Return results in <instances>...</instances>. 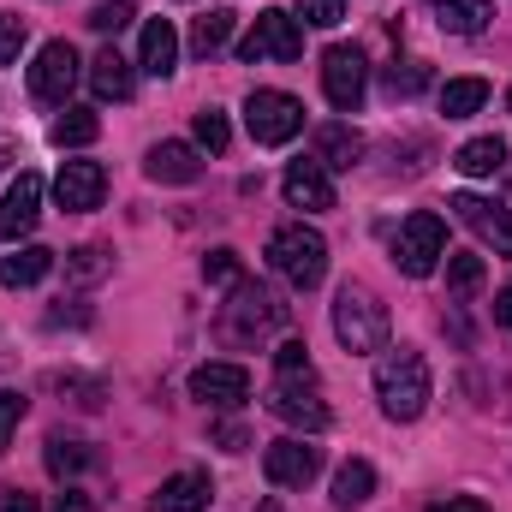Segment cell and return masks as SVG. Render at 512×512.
Returning <instances> with one entry per match:
<instances>
[{
	"label": "cell",
	"mask_w": 512,
	"mask_h": 512,
	"mask_svg": "<svg viewBox=\"0 0 512 512\" xmlns=\"http://www.w3.org/2000/svg\"><path fill=\"white\" fill-rule=\"evenodd\" d=\"M358 155H364V137L352 126H322L316 131V161H322L328 173H334V167H340V173L358 167Z\"/></svg>",
	"instance_id": "obj_22"
},
{
	"label": "cell",
	"mask_w": 512,
	"mask_h": 512,
	"mask_svg": "<svg viewBox=\"0 0 512 512\" xmlns=\"http://www.w3.org/2000/svg\"><path fill=\"white\" fill-rule=\"evenodd\" d=\"M286 304L268 292V286H256V280H239L233 286V304H221V334L233 340V346H251L262 334H274V328H286Z\"/></svg>",
	"instance_id": "obj_4"
},
{
	"label": "cell",
	"mask_w": 512,
	"mask_h": 512,
	"mask_svg": "<svg viewBox=\"0 0 512 512\" xmlns=\"http://www.w3.org/2000/svg\"><path fill=\"white\" fill-rule=\"evenodd\" d=\"M268 268H274L280 280H292L298 292H310V286H322V274H328V239H322L316 227L292 221V227H280V233L268 239Z\"/></svg>",
	"instance_id": "obj_2"
},
{
	"label": "cell",
	"mask_w": 512,
	"mask_h": 512,
	"mask_svg": "<svg viewBox=\"0 0 512 512\" xmlns=\"http://www.w3.org/2000/svg\"><path fill=\"white\" fill-rule=\"evenodd\" d=\"M298 24H310V30H334L340 18H346V0H298V12H292Z\"/></svg>",
	"instance_id": "obj_35"
},
{
	"label": "cell",
	"mask_w": 512,
	"mask_h": 512,
	"mask_svg": "<svg viewBox=\"0 0 512 512\" xmlns=\"http://www.w3.org/2000/svg\"><path fill=\"white\" fill-rule=\"evenodd\" d=\"M262 471H268V483H274V489H304V483L322 471V453H316V447H304L298 435H286V441H274V447L262 453Z\"/></svg>",
	"instance_id": "obj_12"
},
{
	"label": "cell",
	"mask_w": 512,
	"mask_h": 512,
	"mask_svg": "<svg viewBox=\"0 0 512 512\" xmlns=\"http://www.w3.org/2000/svg\"><path fill=\"white\" fill-rule=\"evenodd\" d=\"M483 102H489V84H483V78H453V84L441 90V114H447V120H471Z\"/></svg>",
	"instance_id": "obj_26"
},
{
	"label": "cell",
	"mask_w": 512,
	"mask_h": 512,
	"mask_svg": "<svg viewBox=\"0 0 512 512\" xmlns=\"http://www.w3.org/2000/svg\"><path fill=\"white\" fill-rule=\"evenodd\" d=\"M507 108H512V90H507Z\"/></svg>",
	"instance_id": "obj_47"
},
{
	"label": "cell",
	"mask_w": 512,
	"mask_h": 512,
	"mask_svg": "<svg viewBox=\"0 0 512 512\" xmlns=\"http://www.w3.org/2000/svg\"><path fill=\"white\" fill-rule=\"evenodd\" d=\"M227 42H233V12H227V6L209 12V18H197V30H191V54L209 60V54H221Z\"/></svg>",
	"instance_id": "obj_28"
},
{
	"label": "cell",
	"mask_w": 512,
	"mask_h": 512,
	"mask_svg": "<svg viewBox=\"0 0 512 512\" xmlns=\"http://www.w3.org/2000/svg\"><path fill=\"white\" fill-rule=\"evenodd\" d=\"M126 24H131V6H126V0H102V6L90 12V30H102V36H120Z\"/></svg>",
	"instance_id": "obj_37"
},
{
	"label": "cell",
	"mask_w": 512,
	"mask_h": 512,
	"mask_svg": "<svg viewBox=\"0 0 512 512\" xmlns=\"http://www.w3.org/2000/svg\"><path fill=\"white\" fill-rule=\"evenodd\" d=\"M96 131H102V120H96L90 108H66V114L48 126V137H54L60 149H84V143H96Z\"/></svg>",
	"instance_id": "obj_27"
},
{
	"label": "cell",
	"mask_w": 512,
	"mask_h": 512,
	"mask_svg": "<svg viewBox=\"0 0 512 512\" xmlns=\"http://www.w3.org/2000/svg\"><path fill=\"white\" fill-rule=\"evenodd\" d=\"M54 512H96V507H90V495H78V489H66V495L54 501Z\"/></svg>",
	"instance_id": "obj_42"
},
{
	"label": "cell",
	"mask_w": 512,
	"mask_h": 512,
	"mask_svg": "<svg viewBox=\"0 0 512 512\" xmlns=\"http://www.w3.org/2000/svg\"><path fill=\"white\" fill-rule=\"evenodd\" d=\"M280 191H286V203L292 209H304V215H322V209H334V173L310 155V161H292L286 167V179H280Z\"/></svg>",
	"instance_id": "obj_11"
},
{
	"label": "cell",
	"mask_w": 512,
	"mask_h": 512,
	"mask_svg": "<svg viewBox=\"0 0 512 512\" xmlns=\"http://www.w3.org/2000/svg\"><path fill=\"white\" fill-rule=\"evenodd\" d=\"M6 161H12V143H6V137H0V173H6Z\"/></svg>",
	"instance_id": "obj_45"
},
{
	"label": "cell",
	"mask_w": 512,
	"mask_h": 512,
	"mask_svg": "<svg viewBox=\"0 0 512 512\" xmlns=\"http://www.w3.org/2000/svg\"><path fill=\"white\" fill-rule=\"evenodd\" d=\"M18 48H24V24L0 12V66H12V60H18Z\"/></svg>",
	"instance_id": "obj_39"
},
{
	"label": "cell",
	"mask_w": 512,
	"mask_h": 512,
	"mask_svg": "<svg viewBox=\"0 0 512 512\" xmlns=\"http://www.w3.org/2000/svg\"><path fill=\"white\" fill-rule=\"evenodd\" d=\"M268 411L280 417V423H292V429H328L334 423V411L310 393V382H274V393H268Z\"/></svg>",
	"instance_id": "obj_15"
},
{
	"label": "cell",
	"mask_w": 512,
	"mask_h": 512,
	"mask_svg": "<svg viewBox=\"0 0 512 512\" xmlns=\"http://www.w3.org/2000/svg\"><path fill=\"white\" fill-rule=\"evenodd\" d=\"M304 54V24L292 12H256L251 36L239 42V60L256 66V60H298Z\"/></svg>",
	"instance_id": "obj_8"
},
{
	"label": "cell",
	"mask_w": 512,
	"mask_h": 512,
	"mask_svg": "<svg viewBox=\"0 0 512 512\" xmlns=\"http://www.w3.org/2000/svg\"><path fill=\"white\" fill-rule=\"evenodd\" d=\"M48 268H54V251H42V245H18L12 256H0V286H6V292L36 286Z\"/></svg>",
	"instance_id": "obj_21"
},
{
	"label": "cell",
	"mask_w": 512,
	"mask_h": 512,
	"mask_svg": "<svg viewBox=\"0 0 512 512\" xmlns=\"http://www.w3.org/2000/svg\"><path fill=\"white\" fill-rule=\"evenodd\" d=\"M84 465H90V453H84L78 441H66V435L48 441V471H54V477H78Z\"/></svg>",
	"instance_id": "obj_34"
},
{
	"label": "cell",
	"mask_w": 512,
	"mask_h": 512,
	"mask_svg": "<svg viewBox=\"0 0 512 512\" xmlns=\"http://www.w3.org/2000/svg\"><path fill=\"white\" fill-rule=\"evenodd\" d=\"M256 512H286V507H280V501H262V507H256Z\"/></svg>",
	"instance_id": "obj_46"
},
{
	"label": "cell",
	"mask_w": 512,
	"mask_h": 512,
	"mask_svg": "<svg viewBox=\"0 0 512 512\" xmlns=\"http://www.w3.org/2000/svg\"><path fill=\"white\" fill-rule=\"evenodd\" d=\"M429 512H489L483 501H471V495H453V501H435Z\"/></svg>",
	"instance_id": "obj_41"
},
{
	"label": "cell",
	"mask_w": 512,
	"mask_h": 512,
	"mask_svg": "<svg viewBox=\"0 0 512 512\" xmlns=\"http://www.w3.org/2000/svg\"><path fill=\"white\" fill-rule=\"evenodd\" d=\"M137 66H143V72H155V78H167V72L179 66V30H173L167 18H149V24H143Z\"/></svg>",
	"instance_id": "obj_19"
},
{
	"label": "cell",
	"mask_w": 512,
	"mask_h": 512,
	"mask_svg": "<svg viewBox=\"0 0 512 512\" xmlns=\"http://www.w3.org/2000/svg\"><path fill=\"white\" fill-rule=\"evenodd\" d=\"M322 90H328V102H334L340 114H358V102H364V90H370V60H364L358 42H334V48L322 54Z\"/></svg>",
	"instance_id": "obj_7"
},
{
	"label": "cell",
	"mask_w": 512,
	"mask_h": 512,
	"mask_svg": "<svg viewBox=\"0 0 512 512\" xmlns=\"http://www.w3.org/2000/svg\"><path fill=\"white\" fill-rule=\"evenodd\" d=\"M24 423V393H12V387H0V453H6V441H12V429Z\"/></svg>",
	"instance_id": "obj_38"
},
{
	"label": "cell",
	"mask_w": 512,
	"mask_h": 512,
	"mask_svg": "<svg viewBox=\"0 0 512 512\" xmlns=\"http://www.w3.org/2000/svg\"><path fill=\"white\" fill-rule=\"evenodd\" d=\"M143 173H149L155 185H197V179H203V155H197L191 143H155V149L143 155Z\"/></svg>",
	"instance_id": "obj_17"
},
{
	"label": "cell",
	"mask_w": 512,
	"mask_h": 512,
	"mask_svg": "<svg viewBox=\"0 0 512 512\" xmlns=\"http://www.w3.org/2000/svg\"><path fill=\"white\" fill-rule=\"evenodd\" d=\"M245 126H251L262 149H280V143H292L304 131V102L286 96V90H251L245 96Z\"/></svg>",
	"instance_id": "obj_5"
},
{
	"label": "cell",
	"mask_w": 512,
	"mask_h": 512,
	"mask_svg": "<svg viewBox=\"0 0 512 512\" xmlns=\"http://www.w3.org/2000/svg\"><path fill=\"white\" fill-rule=\"evenodd\" d=\"M102 274H108V251H102V245H78V251L66 256V280L90 286V280H102Z\"/></svg>",
	"instance_id": "obj_33"
},
{
	"label": "cell",
	"mask_w": 512,
	"mask_h": 512,
	"mask_svg": "<svg viewBox=\"0 0 512 512\" xmlns=\"http://www.w3.org/2000/svg\"><path fill=\"white\" fill-rule=\"evenodd\" d=\"M376 495V465L370 459H346L334 471V507H364Z\"/></svg>",
	"instance_id": "obj_24"
},
{
	"label": "cell",
	"mask_w": 512,
	"mask_h": 512,
	"mask_svg": "<svg viewBox=\"0 0 512 512\" xmlns=\"http://www.w3.org/2000/svg\"><path fill=\"white\" fill-rule=\"evenodd\" d=\"M495 322H501V328H512V286L495 298Z\"/></svg>",
	"instance_id": "obj_43"
},
{
	"label": "cell",
	"mask_w": 512,
	"mask_h": 512,
	"mask_svg": "<svg viewBox=\"0 0 512 512\" xmlns=\"http://www.w3.org/2000/svg\"><path fill=\"white\" fill-rule=\"evenodd\" d=\"M453 167H459L465 179H489V173L507 167V143H501V137H471V143L453 155Z\"/></svg>",
	"instance_id": "obj_23"
},
{
	"label": "cell",
	"mask_w": 512,
	"mask_h": 512,
	"mask_svg": "<svg viewBox=\"0 0 512 512\" xmlns=\"http://www.w3.org/2000/svg\"><path fill=\"white\" fill-rule=\"evenodd\" d=\"M36 221H42V179H36V173H18V179L6 185V197H0V239L18 245Z\"/></svg>",
	"instance_id": "obj_13"
},
{
	"label": "cell",
	"mask_w": 512,
	"mask_h": 512,
	"mask_svg": "<svg viewBox=\"0 0 512 512\" xmlns=\"http://www.w3.org/2000/svg\"><path fill=\"white\" fill-rule=\"evenodd\" d=\"M90 90L102 96V102H126L131 90H137V78H131V60L120 48H102L96 60H90Z\"/></svg>",
	"instance_id": "obj_20"
},
{
	"label": "cell",
	"mask_w": 512,
	"mask_h": 512,
	"mask_svg": "<svg viewBox=\"0 0 512 512\" xmlns=\"http://www.w3.org/2000/svg\"><path fill=\"white\" fill-rule=\"evenodd\" d=\"M423 84H429V66H417V60H393V66H387V96H393V102L417 96Z\"/></svg>",
	"instance_id": "obj_32"
},
{
	"label": "cell",
	"mask_w": 512,
	"mask_h": 512,
	"mask_svg": "<svg viewBox=\"0 0 512 512\" xmlns=\"http://www.w3.org/2000/svg\"><path fill=\"white\" fill-rule=\"evenodd\" d=\"M215 447H227V453H245V447H251L245 423H215Z\"/></svg>",
	"instance_id": "obj_40"
},
{
	"label": "cell",
	"mask_w": 512,
	"mask_h": 512,
	"mask_svg": "<svg viewBox=\"0 0 512 512\" xmlns=\"http://www.w3.org/2000/svg\"><path fill=\"white\" fill-rule=\"evenodd\" d=\"M78 84V48L72 42H42L36 66H30V96L36 102H66Z\"/></svg>",
	"instance_id": "obj_9"
},
{
	"label": "cell",
	"mask_w": 512,
	"mask_h": 512,
	"mask_svg": "<svg viewBox=\"0 0 512 512\" xmlns=\"http://www.w3.org/2000/svg\"><path fill=\"white\" fill-rule=\"evenodd\" d=\"M376 399H382V411L393 423H417L423 405H429V364H423V352H411V346L382 352L376 358Z\"/></svg>",
	"instance_id": "obj_1"
},
{
	"label": "cell",
	"mask_w": 512,
	"mask_h": 512,
	"mask_svg": "<svg viewBox=\"0 0 512 512\" xmlns=\"http://www.w3.org/2000/svg\"><path fill=\"white\" fill-rule=\"evenodd\" d=\"M477 286H483V256H447V292H453V298H471V292H477Z\"/></svg>",
	"instance_id": "obj_31"
},
{
	"label": "cell",
	"mask_w": 512,
	"mask_h": 512,
	"mask_svg": "<svg viewBox=\"0 0 512 512\" xmlns=\"http://www.w3.org/2000/svg\"><path fill=\"white\" fill-rule=\"evenodd\" d=\"M441 256H447V221L429 215V209H417V215L399 227V239H393V262H399V274L423 280V274H435Z\"/></svg>",
	"instance_id": "obj_6"
},
{
	"label": "cell",
	"mask_w": 512,
	"mask_h": 512,
	"mask_svg": "<svg viewBox=\"0 0 512 512\" xmlns=\"http://www.w3.org/2000/svg\"><path fill=\"white\" fill-rule=\"evenodd\" d=\"M0 512H36V501H30V495H6V507Z\"/></svg>",
	"instance_id": "obj_44"
},
{
	"label": "cell",
	"mask_w": 512,
	"mask_h": 512,
	"mask_svg": "<svg viewBox=\"0 0 512 512\" xmlns=\"http://www.w3.org/2000/svg\"><path fill=\"white\" fill-rule=\"evenodd\" d=\"M489 18H495L489 0H441V30L447 36H483Z\"/></svg>",
	"instance_id": "obj_25"
},
{
	"label": "cell",
	"mask_w": 512,
	"mask_h": 512,
	"mask_svg": "<svg viewBox=\"0 0 512 512\" xmlns=\"http://www.w3.org/2000/svg\"><path fill=\"white\" fill-rule=\"evenodd\" d=\"M191 131H197V149H209V155H227V143H233V126H227L221 108H203L191 120Z\"/></svg>",
	"instance_id": "obj_30"
},
{
	"label": "cell",
	"mask_w": 512,
	"mask_h": 512,
	"mask_svg": "<svg viewBox=\"0 0 512 512\" xmlns=\"http://www.w3.org/2000/svg\"><path fill=\"white\" fill-rule=\"evenodd\" d=\"M453 209H459V221L477 233V239H489L501 256H512V209H501V203H483V197H453Z\"/></svg>",
	"instance_id": "obj_16"
},
{
	"label": "cell",
	"mask_w": 512,
	"mask_h": 512,
	"mask_svg": "<svg viewBox=\"0 0 512 512\" xmlns=\"http://www.w3.org/2000/svg\"><path fill=\"white\" fill-rule=\"evenodd\" d=\"M191 399H203V405H215V411H233V405L251 399V370H245V364H203V370L191 376Z\"/></svg>",
	"instance_id": "obj_14"
},
{
	"label": "cell",
	"mask_w": 512,
	"mask_h": 512,
	"mask_svg": "<svg viewBox=\"0 0 512 512\" xmlns=\"http://www.w3.org/2000/svg\"><path fill=\"white\" fill-rule=\"evenodd\" d=\"M203 280H209V286H239V280H245L239 251H209L203 256Z\"/></svg>",
	"instance_id": "obj_36"
},
{
	"label": "cell",
	"mask_w": 512,
	"mask_h": 512,
	"mask_svg": "<svg viewBox=\"0 0 512 512\" xmlns=\"http://www.w3.org/2000/svg\"><path fill=\"white\" fill-rule=\"evenodd\" d=\"M209 501H215V489H209L203 471H173V477L155 489V512H203Z\"/></svg>",
	"instance_id": "obj_18"
},
{
	"label": "cell",
	"mask_w": 512,
	"mask_h": 512,
	"mask_svg": "<svg viewBox=\"0 0 512 512\" xmlns=\"http://www.w3.org/2000/svg\"><path fill=\"white\" fill-rule=\"evenodd\" d=\"M274 376H280V382H316L310 346H304V340H280V346H274Z\"/></svg>",
	"instance_id": "obj_29"
},
{
	"label": "cell",
	"mask_w": 512,
	"mask_h": 512,
	"mask_svg": "<svg viewBox=\"0 0 512 512\" xmlns=\"http://www.w3.org/2000/svg\"><path fill=\"white\" fill-rule=\"evenodd\" d=\"M334 334L346 352H382L387 346V304L370 292V286H340L334 298Z\"/></svg>",
	"instance_id": "obj_3"
},
{
	"label": "cell",
	"mask_w": 512,
	"mask_h": 512,
	"mask_svg": "<svg viewBox=\"0 0 512 512\" xmlns=\"http://www.w3.org/2000/svg\"><path fill=\"white\" fill-rule=\"evenodd\" d=\"M54 197H60V209H72V215L102 209V197H108V173H102V161H60V173H54Z\"/></svg>",
	"instance_id": "obj_10"
}]
</instances>
